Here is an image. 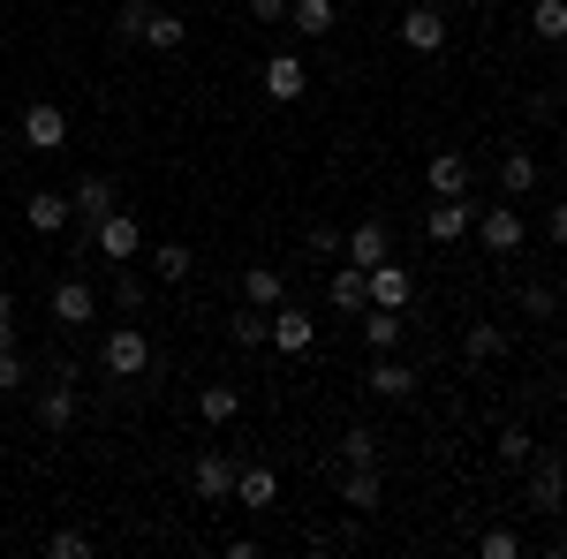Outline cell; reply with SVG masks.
Returning a JSON list of instances; mask_svg holds the SVG:
<instances>
[{"instance_id": "22", "label": "cell", "mask_w": 567, "mask_h": 559, "mask_svg": "<svg viewBox=\"0 0 567 559\" xmlns=\"http://www.w3.org/2000/svg\"><path fill=\"white\" fill-rule=\"evenodd\" d=\"M379 499H386V491H379V462H371V469H349V476H341V507H355V515H371Z\"/></svg>"}, {"instance_id": "26", "label": "cell", "mask_w": 567, "mask_h": 559, "mask_svg": "<svg viewBox=\"0 0 567 559\" xmlns=\"http://www.w3.org/2000/svg\"><path fill=\"white\" fill-rule=\"evenodd\" d=\"M197 416H205V424H235V416H243V386H205L197 393Z\"/></svg>"}, {"instance_id": "45", "label": "cell", "mask_w": 567, "mask_h": 559, "mask_svg": "<svg viewBox=\"0 0 567 559\" xmlns=\"http://www.w3.org/2000/svg\"><path fill=\"white\" fill-rule=\"evenodd\" d=\"M424 8H439V0H424Z\"/></svg>"}, {"instance_id": "2", "label": "cell", "mask_w": 567, "mask_h": 559, "mask_svg": "<svg viewBox=\"0 0 567 559\" xmlns=\"http://www.w3.org/2000/svg\"><path fill=\"white\" fill-rule=\"evenodd\" d=\"M235 469H243V462H235L227 446H205V454L189 462V491H197L205 507H227V499H235Z\"/></svg>"}, {"instance_id": "6", "label": "cell", "mask_w": 567, "mask_h": 559, "mask_svg": "<svg viewBox=\"0 0 567 559\" xmlns=\"http://www.w3.org/2000/svg\"><path fill=\"white\" fill-rule=\"evenodd\" d=\"M61 144H69L61 99H31V106H23V152H61Z\"/></svg>"}, {"instance_id": "34", "label": "cell", "mask_w": 567, "mask_h": 559, "mask_svg": "<svg viewBox=\"0 0 567 559\" xmlns=\"http://www.w3.org/2000/svg\"><path fill=\"white\" fill-rule=\"evenodd\" d=\"M529 454H537V438H529L523 424H507V431H499V462H507V469H523Z\"/></svg>"}, {"instance_id": "5", "label": "cell", "mask_w": 567, "mask_h": 559, "mask_svg": "<svg viewBox=\"0 0 567 559\" xmlns=\"http://www.w3.org/2000/svg\"><path fill=\"white\" fill-rule=\"evenodd\" d=\"M523 469H529V507H537V515H567V469H560V454H529Z\"/></svg>"}, {"instance_id": "32", "label": "cell", "mask_w": 567, "mask_h": 559, "mask_svg": "<svg viewBox=\"0 0 567 559\" xmlns=\"http://www.w3.org/2000/svg\"><path fill=\"white\" fill-rule=\"evenodd\" d=\"M152 272H159V280H189V272H197V258H189V250H182V242H159V250H152Z\"/></svg>"}, {"instance_id": "24", "label": "cell", "mask_w": 567, "mask_h": 559, "mask_svg": "<svg viewBox=\"0 0 567 559\" xmlns=\"http://www.w3.org/2000/svg\"><path fill=\"white\" fill-rule=\"evenodd\" d=\"M227 333H235V341H243V348H272V310H258V302H243Z\"/></svg>"}, {"instance_id": "1", "label": "cell", "mask_w": 567, "mask_h": 559, "mask_svg": "<svg viewBox=\"0 0 567 559\" xmlns=\"http://www.w3.org/2000/svg\"><path fill=\"white\" fill-rule=\"evenodd\" d=\"M99 363H106V379H114V386L144 379V371H152V333H144V325H114V333L99 341Z\"/></svg>"}, {"instance_id": "41", "label": "cell", "mask_w": 567, "mask_h": 559, "mask_svg": "<svg viewBox=\"0 0 567 559\" xmlns=\"http://www.w3.org/2000/svg\"><path fill=\"white\" fill-rule=\"evenodd\" d=\"M250 15L258 23H288V0H250Z\"/></svg>"}, {"instance_id": "19", "label": "cell", "mask_w": 567, "mask_h": 559, "mask_svg": "<svg viewBox=\"0 0 567 559\" xmlns=\"http://www.w3.org/2000/svg\"><path fill=\"white\" fill-rule=\"evenodd\" d=\"M243 302H258V310L288 302V280H280V265H243Z\"/></svg>"}, {"instance_id": "14", "label": "cell", "mask_w": 567, "mask_h": 559, "mask_svg": "<svg viewBox=\"0 0 567 559\" xmlns=\"http://www.w3.org/2000/svg\"><path fill=\"white\" fill-rule=\"evenodd\" d=\"M401 45H409V53H439V45H446V15L416 0V8L401 15Z\"/></svg>"}, {"instance_id": "40", "label": "cell", "mask_w": 567, "mask_h": 559, "mask_svg": "<svg viewBox=\"0 0 567 559\" xmlns=\"http://www.w3.org/2000/svg\"><path fill=\"white\" fill-rule=\"evenodd\" d=\"M310 258H341V235L333 227H310Z\"/></svg>"}, {"instance_id": "4", "label": "cell", "mask_w": 567, "mask_h": 559, "mask_svg": "<svg viewBox=\"0 0 567 559\" xmlns=\"http://www.w3.org/2000/svg\"><path fill=\"white\" fill-rule=\"evenodd\" d=\"M470 235H477V242L492 250V258H515V250L529 242V227H523V213H515V205H484Z\"/></svg>"}, {"instance_id": "10", "label": "cell", "mask_w": 567, "mask_h": 559, "mask_svg": "<svg viewBox=\"0 0 567 559\" xmlns=\"http://www.w3.org/2000/svg\"><path fill=\"white\" fill-rule=\"evenodd\" d=\"M470 227H477V205H470V197H439L432 213H424V235H432V242H462Z\"/></svg>"}, {"instance_id": "13", "label": "cell", "mask_w": 567, "mask_h": 559, "mask_svg": "<svg viewBox=\"0 0 567 559\" xmlns=\"http://www.w3.org/2000/svg\"><path fill=\"white\" fill-rule=\"evenodd\" d=\"M386 250H393L386 219H363V227H349V235H341V258H349V265H363V272H371V265L386 258Z\"/></svg>"}, {"instance_id": "31", "label": "cell", "mask_w": 567, "mask_h": 559, "mask_svg": "<svg viewBox=\"0 0 567 559\" xmlns=\"http://www.w3.org/2000/svg\"><path fill=\"white\" fill-rule=\"evenodd\" d=\"M462 355H470V363H492V355H507V333H499V325H470V333H462Z\"/></svg>"}, {"instance_id": "29", "label": "cell", "mask_w": 567, "mask_h": 559, "mask_svg": "<svg viewBox=\"0 0 567 559\" xmlns=\"http://www.w3.org/2000/svg\"><path fill=\"white\" fill-rule=\"evenodd\" d=\"M288 23H303V39L333 31V0H288Z\"/></svg>"}, {"instance_id": "37", "label": "cell", "mask_w": 567, "mask_h": 559, "mask_svg": "<svg viewBox=\"0 0 567 559\" xmlns=\"http://www.w3.org/2000/svg\"><path fill=\"white\" fill-rule=\"evenodd\" d=\"M45 552H53V559H91V537H84V529H53Z\"/></svg>"}, {"instance_id": "27", "label": "cell", "mask_w": 567, "mask_h": 559, "mask_svg": "<svg viewBox=\"0 0 567 559\" xmlns=\"http://www.w3.org/2000/svg\"><path fill=\"white\" fill-rule=\"evenodd\" d=\"M529 31L545 45H567V0H537V8H529Z\"/></svg>"}, {"instance_id": "16", "label": "cell", "mask_w": 567, "mask_h": 559, "mask_svg": "<svg viewBox=\"0 0 567 559\" xmlns=\"http://www.w3.org/2000/svg\"><path fill=\"white\" fill-rule=\"evenodd\" d=\"M76 408H84V401H76V379L61 371V379L39 393V424H45V431H69V424H76Z\"/></svg>"}, {"instance_id": "36", "label": "cell", "mask_w": 567, "mask_h": 559, "mask_svg": "<svg viewBox=\"0 0 567 559\" xmlns=\"http://www.w3.org/2000/svg\"><path fill=\"white\" fill-rule=\"evenodd\" d=\"M477 552H484V559H523V537H515V529H484Z\"/></svg>"}, {"instance_id": "44", "label": "cell", "mask_w": 567, "mask_h": 559, "mask_svg": "<svg viewBox=\"0 0 567 559\" xmlns=\"http://www.w3.org/2000/svg\"><path fill=\"white\" fill-rule=\"evenodd\" d=\"M462 8H477V0H462Z\"/></svg>"}, {"instance_id": "43", "label": "cell", "mask_w": 567, "mask_h": 559, "mask_svg": "<svg viewBox=\"0 0 567 559\" xmlns=\"http://www.w3.org/2000/svg\"><path fill=\"white\" fill-rule=\"evenodd\" d=\"M560 106H567V76H560Z\"/></svg>"}, {"instance_id": "42", "label": "cell", "mask_w": 567, "mask_h": 559, "mask_svg": "<svg viewBox=\"0 0 567 559\" xmlns=\"http://www.w3.org/2000/svg\"><path fill=\"white\" fill-rule=\"evenodd\" d=\"M545 227H553V242L567 250V205H553V213H545Z\"/></svg>"}, {"instance_id": "35", "label": "cell", "mask_w": 567, "mask_h": 559, "mask_svg": "<svg viewBox=\"0 0 567 559\" xmlns=\"http://www.w3.org/2000/svg\"><path fill=\"white\" fill-rule=\"evenodd\" d=\"M114 310H122V318H136V310H144V280H136L130 265L114 272Z\"/></svg>"}, {"instance_id": "28", "label": "cell", "mask_w": 567, "mask_h": 559, "mask_svg": "<svg viewBox=\"0 0 567 559\" xmlns=\"http://www.w3.org/2000/svg\"><path fill=\"white\" fill-rule=\"evenodd\" d=\"M499 189H507V197H529V189H537V159H529V152H507V159H499Z\"/></svg>"}, {"instance_id": "38", "label": "cell", "mask_w": 567, "mask_h": 559, "mask_svg": "<svg viewBox=\"0 0 567 559\" xmlns=\"http://www.w3.org/2000/svg\"><path fill=\"white\" fill-rule=\"evenodd\" d=\"M523 310L529 318H560V296L553 288H523Z\"/></svg>"}, {"instance_id": "20", "label": "cell", "mask_w": 567, "mask_h": 559, "mask_svg": "<svg viewBox=\"0 0 567 559\" xmlns=\"http://www.w3.org/2000/svg\"><path fill=\"white\" fill-rule=\"evenodd\" d=\"M355 318H363V341L379 348V355H386V348H401V310H386V302H363Z\"/></svg>"}, {"instance_id": "23", "label": "cell", "mask_w": 567, "mask_h": 559, "mask_svg": "<svg viewBox=\"0 0 567 559\" xmlns=\"http://www.w3.org/2000/svg\"><path fill=\"white\" fill-rule=\"evenodd\" d=\"M272 499H280L272 469H235V507H272Z\"/></svg>"}, {"instance_id": "12", "label": "cell", "mask_w": 567, "mask_h": 559, "mask_svg": "<svg viewBox=\"0 0 567 559\" xmlns=\"http://www.w3.org/2000/svg\"><path fill=\"white\" fill-rule=\"evenodd\" d=\"M303 91H310V76H303L296 53H272V61H265V99H272V106H296Z\"/></svg>"}, {"instance_id": "7", "label": "cell", "mask_w": 567, "mask_h": 559, "mask_svg": "<svg viewBox=\"0 0 567 559\" xmlns=\"http://www.w3.org/2000/svg\"><path fill=\"white\" fill-rule=\"evenodd\" d=\"M310 341H318V325H310L303 302H272V348L280 355H310Z\"/></svg>"}, {"instance_id": "8", "label": "cell", "mask_w": 567, "mask_h": 559, "mask_svg": "<svg viewBox=\"0 0 567 559\" xmlns=\"http://www.w3.org/2000/svg\"><path fill=\"white\" fill-rule=\"evenodd\" d=\"M114 205H122V197H114V182H106V174H84V182L69 189V213H76V227H84V235L114 213Z\"/></svg>"}, {"instance_id": "3", "label": "cell", "mask_w": 567, "mask_h": 559, "mask_svg": "<svg viewBox=\"0 0 567 559\" xmlns=\"http://www.w3.org/2000/svg\"><path fill=\"white\" fill-rule=\"evenodd\" d=\"M84 242L99 250V258H114V265H136V258H144V227H136V213H122V205L99 219Z\"/></svg>"}, {"instance_id": "11", "label": "cell", "mask_w": 567, "mask_h": 559, "mask_svg": "<svg viewBox=\"0 0 567 559\" xmlns=\"http://www.w3.org/2000/svg\"><path fill=\"white\" fill-rule=\"evenodd\" d=\"M363 386L379 393V401H409V393H416V363H401V355H379V363H371V371H363Z\"/></svg>"}, {"instance_id": "18", "label": "cell", "mask_w": 567, "mask_h": 559, "mask_svg": "<svg viewBox=\"0 0 567 559\" xmlns=\"http://www.w3.org/2000/svg\"><path fill=\"white\" fill-rule=\"evenodd\" d=\"M363 288H371V302H386V310H401V302L416 296V280H409V272H401V265H371V272H363Z\"/></svg>"}, {"instance_id": "30", "label": "cell", "mask_w": 567, "mask_h": 559, "mask_svg": "<svg viewBox=\"0 0 567 559\" xmlns=\"http://www.w3.org/2000/svg\"><path fill=\"white\" fill-rule=\"evenodd\" d=\"M144 23H152V0H122L114 8V39L122 45H144Z\"/></svg>"}, {"instance_id": "39", "label": "cell", "mask_w": 567, "mask_h": 559, "mask_svg": "<svg viewBox=\"0 0 567 559\" xmlns=\"http://www.w3.org/2000/svg\"><path fill=\"white\" fill-rule=\"evenodd\" d=\"M23 379H31V371H23V355H16V348H0V393H16Z\"/></svg>"}, {"instance_id": "25", "label": "cell", "mask_w": 567, "mask_h": 559, "mask_svg": "<svg viewBox=\"0 0 567 559\" xmlns=\"http://www.w3.org/2000/svg\"><path fill=\"white\" fill-rule=\"evenodd\" d=\"M182 39H189V23H182V15H167V8H152L144 45H152V53H182Z\"/></svg>"}, {"instance_id": "33", "label": "cell", "mask_w": 567, "mask_h": 559, "mask_svg": "<svg viewBox=\"0 0 567 559\" xmlns=\"http://www.w3.org/2000/svg\"><path fill=\"white\" fill-rule=\"evenodd\" d=\"M341 462H349V469H371V462H379V431L355 424L349 438H341Z\"/></svg>"}, {"instance_id": "15", "label": "cell", "mask_w": 567, "mask_h": 559, "mask_svg": "<svg viewBox=\"0 0 567 559\" xmlns=\"http://www.w3.org/2000/svg\"><path fill=\"white\" fill-rule=\"evenodd\" d=\"M45 310H53V325H61V333H69V325H91V310H99V296H91L84 280H61V288H53V302H45Z\"/></svg>"}, {"instance_id": "17", "label": "cell", "mask_w": 567, "mask_h": 559, "mask_svg": "<svg viewBox=\"0 0 567 559\" xmlns=\"http://www.w3.org/2000/svg\"><path fill=\"white\" fill-rule=\"evenodd\" d=\"M23 219H31V235H61V227H69V197H61V189H31V197H23Z\"/></svg>"}, {"instance_id": "21", "label": "cell", "mask_w": 567, "mask_h": 559, "mask_svg": "<svg viewBox=\"0 0 567 559\" xmlns=\"http://www.w3.org/2000/svg\"><path fill=\"white\" fill-rule=\"evenodd\" d=\"M326 302H333V310H363V302H371V288H363V265H341V272H333V280H326Z\"/></svg>"}, {"instance_id": "9", "label": "cell", "mask_w": 567, "mask_h": 559, "mask_svg": "<svg viewBox=\"0 0 567 559\" xmlns=\"http://www.w3.org/2000/svg\"><path fill=\"white\" fill-rule=\"evenodd\" d=\"M424 189L432 197H470V152H432L424 159Z\"/></svg>"}]
</instances>
